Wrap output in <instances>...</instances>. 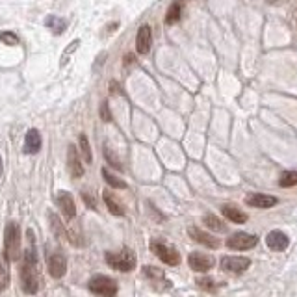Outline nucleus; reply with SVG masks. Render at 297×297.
<instances>
[{"instance_id": "obj_1", "label": "nucleus", "mask_w": 297, "mask_h": 297, "mask_svg": "<svg viewBox=\"0 0 297 297\" xmlns=\"http://www.w3.org/2000/svg\"><path fill=\"white\" fill-rule=\"evenodd\" d=\"M21 280H23V290L26 294H35L39 290L37 256H35V247L32 249V245L25 251V262L21 268Z\"/></svg>"}, {"instance_id": "obj_2", "label": "nucleus", "mask_w": 297, "mask_h": 297, "mask_svg": "<svg viewBox=\"0 0 297 297\" xmlns=\"http://www.w3.org/2000/svg\"><path fill=\"white\" fill-rule=\"evenodd\" d=\"M4 251L9 262H17L21 256V230L17 223H8L6 232H4Z\"/></svg>"}, {"instance_id": "obj_3", "label": "nucleus", "mask_w": 297, "mask_h": 297, "mask_svg": "<svg viewBox=\"0 0 297 297\" xmlns=\"http://www.w3.org/2000/svg\"><path fill=\"white\" fill-rule=\"evenodd\" d=\"M104 260L110 264L113 270L117 271H132L136 268V256L130 249H123L119 253H106L104 255Z\"/></svg>"}, {"instance_id": "obj_4", "label": "nucleus", "mask_w": 297, "mask_h": 297, "mask_svg": "<svg viewBox=\"0 0 297 297\" xmlns=\"http://www.w3.org/2000/svg\"><path fill=\"white\" fill-rule=\"evenodd\" d=\"M89 290L93 292L95 296H102V297H111L117 294V282L110 277H104V275H97L93 279L89 280Z\"/></svg>"}, {"instance_id": "obj_5", "label": "nucleus", "mask_w": 297, "mask_h": 297, "mask_svg": "<svg viewBox=\"0 0 297 297\" xmlns=\"http://www.w3.org/2000/svg\"><path fill=\"white\" fill-rule=\"evenodd\" d=\"M256 243H258V238L247 232H236L227 240V247L232 251H247V249H253Z\"/></svg>"}, {"instance_id": "obj_6", "label": "nucleus", "mask_w": 297, "mask_h": 297, "mask_svg": "<svg viewBox=\"0 0 297 297\" xmlns=\"http://www.w3.org/2000/svg\"><path fill=\"white\" fill-rule=\"evenodd\" d=\"M151 249H153L154 255L158 256L162 262L167 264V266H178L180 264V255L173 247H167L165 243H160V242H153Z\"/></svg>"}, {"instance_id": "obj_7", "label": "nucleus", "mask_w": 297, "mask_h": 297, "mask_svg": "<svg viewBox=\"0 0 297 297\" xmlns=\"http://www.w3.org/2000/svg\"><path fill=\"white\" fill-rule=\"evenodd\" d=\"M251 266V260L245 256H223L221 258V268L227 273H242Z\"/></svg>"}, {"instance_id": "obj_8", "label": "nucleus", "mask_w": 297, "mask_h": 297, "mask_svg": "<svg viewBox=\"0 0 297 297\" xmlns=\"http://www.w3.org/2000/svg\"><path fill=\"white\" fill-rule=\"evenodd\" d=\"M188 262H189V268L193 270V271H208L210 268H214V260L210 255H204V253H191V255L188 256Z\"/></svg>"}, {"instance_id": "obj_9", "label": "nucleus", "mask_w": 297, "mask_h": 297, "mask_svg": "<svg viewBox=\"0 0 297 297\" xmlns=\"http://www.w3.org/2000/svg\"><path fill=\"white\" fill-rule=\"evenodd\" d=\"M188 234L193 238L197 243L208 247V249H219L221 245V242L217 238H214L212 234H208V232H203V230L197 229V227H189V229H188Z\"/></svg>"}, {"instance_id": "obj_10", "label": "nucleus", "mask_w": 297, "mask_h": 297, "mask_svg": "<svg viewBox=\"0 0 297 297\" xmlns=\"http://www.w3.org/2000/svg\"><path fill=\"white\" fill-rule=\"evenodd\" d=\"M67 167H69V173L73 178H80L84 175V165L82 162L78 158V151L75 145H69V151H67Z\"/></svg>"}, {"instance_id": "obj_11", "label": "nucleus", "mask_w": 297, "mask_h": 297, "mask_svg": "<svg viewBox=\"0 0 297 297\" xmlns=\"http://www.w3.org/2000/svg\"><path fill=\"white\" fill-rule=\"evenodd\" d=\"M67 271V260L65 256L59 255V253H54V255L49 258V273L54 279H61Z\"/></svg>"}, {"instance_id": "obj_12", "label": "nucleus", "mask_w": 297, "mask_h": 297, "mask_svg": "<svg viewBox=\"0 0 297 297\" xmlns=\"http://www.w3.org/2000/svg\"><path fill=\"white\" fill-rule=\"evenodd\" d=\"M245 204L253 206V208H260V210H268L277 204V197L264 195V193H253V195L245 197Z\"/></svg>"}, {"instance_id": "obj_13", "label": "nucleus", "mask_w": 297, "mask_h": 297, "mask_svg": "<svg viewBox=\"0 0 297 297\" xmlns=\"http://www.w3.org/2000/svg\"><path fill=\"white\" fill-rule=\"evenodd\" d=\"M151 43H153V32H151V26L143 25L139 28L136 37V49L139 54H147L151 51Z\"/></svg>"}, {"instance_id": "obj_14", "label": "nucleus", "mask_w": 297, "mask_h": 297, "mask_svg": "<svg viewBox=\"0 0 297 297\" xmlns=\"http://www.w3.org/2000/svg\"><path fill=\"white\" fill-rule=\"evenodd\" d=\"M266 243L270 249L273 251H284L286 247L290 245V238L284 234V232H280V230H271L268 236H266Z\"/></svg>"}, {"instance_id": "obj_15", "label": "nucleus", "mask_w": 297, "mask_h": 297, "mask_svg": "<svg viewBox=\"0 0 297 297\" xmlns=\"http://www.w3.org/2000/svg\"><path fill=\"white\" fill-rule=\"evenodd\" d=\"M58 204L69 219H75V216H77V206H75L73 195H71L69 191H59L58 193Z\"/></svg>"}, {"instance_id": "obj_16", "label": "nucleus", "mask_w": 297, "mask_h": 297, "mask_svg": "<svg viewBox=\"0 0 297 297\" xmlns=\"http://www.w3.org/2000/svg\"><path fill=\"white\" fill-rule=\"evenodd\" d=\"M221 212H223V216H225L227 219L232 221V223H236V225H243V223H247V214H243L240 208H236L234 204H225V206L221 208Z\"/></svg>"}, {"instance_id": "obj_17", "label": "nucleus", "mask_w": 297, "mask_h": 297, "mask_svg": "<svg viewBox=\"0 0 297 297\" xmlns=\"http://www.w3.org/2000/svg\"><path fill=\"white\" fill-rule=\"evenodd\" d=\"M41 149V136H39V132L32 128V130H28L26 132V139H25V153L26 154H34L37 153Z\"/></svg>"}, {"instance_id": "obj_18", "label": "nucleus", "mask_w": 297, "mask_h": 297, "mask_svg": "<svg viewBox=\"0 0 297 297\" xmlns=\"http://www.w3.org/2000/svg\"><path fill=\"white\" fill-rule=\"evenodd\" d=\"M45 25L49 26V30H52L56 35L63 34V32H65V26H67L65 25V21H63V19H59L58 15H49L47 21H45Z\"/></svg>"}, {"instance_id": "obj_19", "label": "nucleus", "mask_w": 297, "mask_h": 297, "mask_svg": "<svg viewBox=\"0 0 297 297\" xmlns=\"http://www.w3.org/2000/svg\"><path fill=\"white\" fill-rule=\"evenodd\" d=\"M104 203H106V206H108V210H110L113 216H123L125 214V210H123V206L113 199V195H111L110 191H104Z\"/></svg>"}, {"instance_id": "obj_20", "label": "nucleus", "mask_w": 297, "mask_h": 297, "mask_svg": "<svg viewBox=\"0 0 297 297\" xmlns=\"http://www.w3.org/2000/svg\"><path fill=\"white\" fill-rule=\"evenodd\" d=\"M180 15H182V2L177 0L169 8L167 15H165V23H167V25H173V23H177L178 19H180Z\"/></svg>"}, {"instance_id": "obj_21", "label": "nucleus", "mask_w": 297, "mask_h": 297, "mask_svg": "<svg viewBox=\"0 0 297 297\" xmlns=\"http://www.w3.org/2000/svg\"><path fill=\"white\" fill-rule=\"evenodd\" d=\"M279 184L282 188L297 186V171H284L279 178Z\"/></svg>"}, {"instance_id": "obj_22", "label": "nucleus", "mask_w": 297, "mask_h": 297, "mask_svg": "<svg viewBox=\"0 0 297 297\" xmlns=\"http://www.w3.org/2000/svg\"><path fill=\"white\" fill-rule=\"evenodd\" d=\"M49 219H51V225H52V230H54V234L58 238H65L67 234H65V229H63V223L59 221V217L56 216V214H49Z\"/></svg>"}, {"instance_id": "obj_23", "label": "nucleus", "mask_w": 297, "mask_h": 297, "mask_svg": "<svg viewBox=\"0 0 297 297\" xmlns=\"http://www.w3.org/2000/svg\"><path fill=\"white\" fill-rule=\"evenodd\" d=\"M80 151H82V154H84L85 163H91V162H93L91 147H89V141H87V136H85V134H82V136H80Z\"/></svg>"}, {"instance_id": "obj_24", "label": "nucleus", "mask_w": 297, "mask_h": 297, "mask_svg": "<svg viewBox=\"0 0 297 297\" xmlns=\"http://www.w3.org/2000/svg\"><path fill=\"white\" fill-rule=\"evenodd\" d=\"M204 223L210 227L212 230H219V232H223V230H227V227L221 223L216 216H212V214H208V216H204Z\"/></svg>"}, {"instance_id": "obj_25", "label": "nucleus", "mask_w": 297, "mask_h": 297, "mask_svg": "<svg viewBox=\"0 0 297 297\" xmlns=\"http://www.w3.org/2000/svg\"><path fill=\"white\" fill-rule=\"evenodd\" d=\"M102 177H104V180H106V182H108L110 186L117 188V189H125V188H127V184H125L123 180H119L117 177H113V175H110V173H108V171H106V169L102 171Z\"/></svg>"}, {"instance_id": "obj_26", "label": "nucleus", "mask_w": 297, "mask_h": 297, "mask_svg": "<svg viewBox=\"0 0 297 297\" xmlns=\"http://www.w3.org/2000/svg\"><path fill=\"white\" fill-rule=\"evenodd\" d=\"M9 284V271L4 264H0V292L6 290Z\"/></svg>"}, {"instance_id": "obj_27", "label": "nucleus", "mask_w": 297, "mask_h": 297, "mask_svg": "<svg viewBox=\"0 0 297 297\" xmlns=\"http://www.w3.org/2000/svg\"><path fill=\"white\" fill-rule=\"evenodd\" d=\"M0 39L4 41V45H9V47L19 45V37L13 34V32H4V34H0Z\"/></svg>"}, {"instance_id": "obj_28", "label": "nucleus", "mask_w": 297, "mask_h": 297, "mask_svg": "<svg viewBox=\"0 0 297 297\" xmlns=\"http://www.w3.org/2000/svg\"><path fill=\"white\" fill-rule=\"evenodd\" d=\"M104 158L108 160V163H110L111 167H115V169H119V171L123 169V165L119 163V160L115 158V156H113V154H111V151L108 149V147H104Z\"/></svg>"}, {"instance_id": "obj_29", "label": "nucleus", "mask_w": 297, "mask_h": 297, "mask_svg": "<svg viewBox=\"0 0 297 297\" xmlns=\"http://www.w3.org/2000/svg\"><path fill=\"white\" fill-rule=\"evenodd\" d=\"M143 273L149 277V279H162L163 277V273L160 271V270H156V268H153V266H145Z\"/></svg>"}, {"instance_id": "obj_30", "label": "nucleus", "mask_w": 297, "mask_h": 297, "mask_svg": "<svg viewBox=\"0 0 297 297\" xmlns=\"http://www.w3.org/2000/svg\"><path fill=\"white\" fill-rule=\"evenodd\" d=\"M101 117H102V121H104V123H110V121H111V113H110V108H108V102H102Z\"/></svg>"}, {"instance_id": "obj_31", "label": "nucleus", "mask_w": 297, "mask_h": 297, "mask_svg": "<svg viewBox=\"0 0 297 297\" xmlns=\"http://www.w3.org/2000/svg\"><path fill=\"white\" fill-rule=\"evenodd\" d=\"M197 284H199L201 288H204V290H214V288H216V286H214V280L212 279H206V277H204V279L197 280Z\"/></svg>"}, {"instance_id": "obj_32", "label": "nucleus", "mask_w": 297, "mask_h": 297, "mask_svg": "<svg viewBox=\"0 0 297 297\" xmlns=\"http://www.w3.org/2000/svg\"><path fill=\"white\" fill-rule=\"evenodd\" d=\"M82 197H84V201L87 203V206H89V208H95V199H91L87 191H84V193H82Z\"/></svg>"}, {"instance_id": "obj_33", "label": "nucleus", "mask_w": 297, "mask_h": 297, "mask_svg": "<svg viewBox=\"0 0 297 297\" xmlns=\"http://www.w3.org/2000/svg\"><path fill=\"white\" fill-rule=\"evenodd\" d=\"M268 2H270V4H282L284 0H268Z\"/></svg>"}, {"instance_id": "obj_34", "label": "nucleus", "mask_w": 297, "mask_h": 297, "mask_svg": "<svg viewBox=\"0 0 297 297\" xmlns=\"http://www.w3.org/2000/svg\"><path fill=\"white\" fill-rule=\"evenodd\" d=\"M2 171H4V165H2V156H0V177H2Z\"/></svg>"}]
</instances>
